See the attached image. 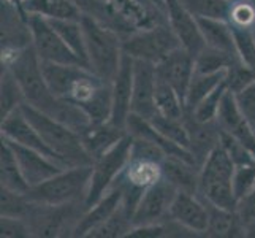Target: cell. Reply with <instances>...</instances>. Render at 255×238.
I'll use <instances>...</instances> for the list:
<instances>
[{
  "mask_svg": "<svg viewBox=\"0 0 255 238\" xmlns=\"http://www.w3.org/2000/svg\"><path fill=\"white\" fill-rule=\"evenodd\" d=\"M41 68L56 97L78 105L91 118L92 124L110 121L113 108L111 81L83 65L41 62Z\"/></svg>",
  "mask_w": 255,
  "mask_h": 238,
  "instance_id": "obj_1",
  "label": "cell"
},
{
  "mask_svg": "<svg viewBox=\"0 0 255 238\" xmlns=\"http://www.w3.org/2000/svg\"><path fill=\"white\" fill-rule=\"evenodd\" d=\"M21 108L64 167L92 165V159L87 154L78 132L27 103H22Z\"/></svg>",
  "mask_w": 255,
  "mask_h": 238,
  "instance_id": "obj_2",
  "label": "cell"
},
{
  "mask_svg": "<svg viewBox=\"0 0 255 238\" xmlns=\"http://www.w3.org/2000/svg\"><path fill=\"white\" fill-rule=\"evenodd\" d=\"M81 24L84 29L89 70L107 81H113L118 75L122 56H124L122 37L116 30L110 29L108 25L91 16L83 14Z\"/></svg>",
  "mask_w": 255,
  "mask_h": 238,
  "instance_id": "obj_3",
  "label": "cell"
},
{
  "mask_svg": "<svg viewBox=\"0 0 255 238\" xmlns=\"http://www.w3.org/2000/svg\"><path fill=\"white\" fill-rule=\"evenodd\" d=\"M233 161L225 149L219 145L201 164L197 194L206 204L236 210L238 199L233 191Z\"/></svg>",
  "mask_w": 255,
  "mask_h": 238,
  "instance_id": "obj_4",
  "label": "cell"
},
{
  "mask_svg": "<svg viewBox=\"0 0 255 238\" xmlns=\"http://www.w3.org/2000/svg\"><path fill=\"white\" fill-rule=\"evenodd\" d=\"M92 165L67 167L49 180L37 184L27 191L32 202L45 205H65L73 202H84L91 181Z\"/></svg>",
  "mask_w": 255,
  "mask_h": 238,
  "instance_id": "obj_5",
  "label": "cell"
},
{
  "mask_svg": "<svg viewBox=\"0 0 255 238\" xmlns=\"http://www.w3.org/2000/svg\"><path fill=\"white\" fill-rule=\"evenodd\" d=\"M86 210L84 202H73L65 205H45L32 202L25 221L32 231V237H75V231Z\"/></svg>",
  "mask_w": 255,
  "mask_h": 238,
  "instance_id": "obj_6",
  "label": "cell"
},
{
  "mask_svg": "<svg viewBox=\"0 0 255 238\" xmlns=\"http://www.w3.org/2000/svg\"><path fill=\"white\" fill-rule=\"evenodd\" d=\"M181 43L168 21H163L152 27L136 30L128 37L122 38V49L133 59L147 60L154 65L178 49Z\"/></svg>",
  "mask_w": 255,
  "mask_h": 238,
  "instance_id": "obj_7",
  "label": "cell"
},
{
  "mask_svg": "<svg viewBox=\"0 0 255 238\" xmlns=\"http://www.w3.org/2000/svg\"><path fill=\"white\" fill-rule=\"evenodd\" d=\"M131 151V135H126L107 153L97 157L92 162L91 181L86 194V208H91L97 200H100L107 194L119 175L126 169Z\"/></svg>",
  "mask_w": 255,
  "mask_h": 238,
  "instance_id": "obj_8",
  "label": "cell"
},
{
  "mask_svg": "<svg viewBox=\"0 0 255 238\" xmlns=\"http://www.w3.org/2000/svg\"><path fill=\"white\" fill-rule=\"evenodd\" d=\"M29 22L32 30V46L41 62L86 67L48 19L37 14H29Z\"/></svg>",
  "mask_w": 255,
  "mask_h": 238,
  "instance_id": "obj_9",
  "label": "cell"
},
{
  "mask_svg": "<svg viewBox=\"0 0 255 238\" xmlns=\"http://www.w3.org/2000/svg\"><path fill=\"white\" fill-rule=\"evenodd\" d=\"M178 194V188L162 178L146 189L133 213V227L160 224L168 219L171 204Z\"/></svg>",
  "mask_w": 255,
  "mask_h": 238,
  "instance_id": "obj_10",
  "label": "cell"
},
{
  "mask_svg": "<svg viewBox=\"0 0 255 238\" xmlns=\"http://www.w3.org/2000/svg\"><path fill=\"white\" fill-rule=\"evenodd\" d=\"M168 219L178 223L193 235H206L209 224L208 204L197 192L178 191L171 204Z\"/></svg>",
  "mask_w": 255,
  "mask_h": 238,
  "instance_id": "obj_11",
  "label": "cell"
},
{
  "mask_svg": "<svg viewBox=\"0 0 255 238\" xmlns=\"http://www.w3.org/2000/svg\"><path fill=\"white\" fill-rule=\"evenodd\" d=\"M133 67L135 59L126 54L122 56L118 75L111 81L113 91V108L110 122L127 130V121L131 114V97H133Z\"/></svg>",
  "mask_w": 255,
  "mask_h": 238,
  "instance_id": "obj_12",
  "label": "cell"
},
{
  "mask_svg": "<svg viewBox=\"0 0 255 238\" xmlns=\"http://www.w3.org/2000/svg\"><path fill=\"white\" fill-rule=\"evenodd\" d=\"M157 70L147 60L135 59L133 67V97H131V113L151 119L157 114L155 108Z\"/></svg>",
  "mask_w": 255,
  "mask_h": 238,
  "instance_id": "obj_13",
  "label": "cell"
},
{
  "mask_svg": "<svg viewBox=\"0 0 255 238\" xmlns=\"http://www.w3.org/2000/svg\"><path fill=\"white\" fill-rule=\"evenodd\" d=\"M2 51H17L32 45L29 14L22 6L2 0Z\"/></svg>",
  "mask_w": 255,
  "mask_h": 238,
  "instance_id": "obj_14",
  "label": "cell"
},
{
  "mask_svg": "<svg viewBox=\"0 0 255 238\" xmlns=\"http://www.w3.org/2000/svg\"><path fill=\"white\" fill-rule=\"evenodd\" d=\"M165 3L166 17H168V22L178 37L181 46L195 57L206 46L197 17L187 11L179 0H165Z\"/></svg>",
  "mask_w": 255,
  "mask_h": 238,
  "instance_id": "obj_15",
  "label": "cell"
},
{
  "mask_svg": "<svg viewBox=\"0 0 255 238\" xmlns=\"http://www.w3.org/2000/svg\"><path fill=\"white\" fill-rule=\"evenodd\" d=\"M157 76L168 83L178 92L182 100H186V94L190 86L192 76L195 73V57L182 46L170 52L162 62L155 65Z\"/></svg>",
  "mask_w": 255,
  "mask_h": 238,
  "instance_id": "obj_16",
  "label": "cell"
},
{
  "mask_svg": "<svg viewBox=\"0 0 255 238\" xmlns=\"http://www.w3.org/2000/svg\"><path fill=\"white\" fill-rule=\"evenodd\" d=\"M2 140L11 146L13 153L19 162V167L22 170V175L25 181L30 188L37 186V184H41L43 181L49 180L51 176H54L56 173H59L60 170L67 169V167L60 165L57 161H54L52 157L43 154L40 151H35V149L30 148H25L21 145H16L10 140H6L2 137Z\"/></svg>",
  "mask_w": 255,
  "mask_h": 238,
  "instance_id": "obj_17",
  "label": "cell"
},
{
  "mask_svg": "<svg viewBox=\"0 0 255 238\" xmlns=\"http://www.w3.org/2000/svg\"><path fill=\"white\" fill-rule=\"evenodd\" d=\"M0 130H2L3 138L10 140V142H13L16 145H21L25 148L35 149V151H40L43 154L52 157L54 161H57L60 164V161L56 157V154L48 148L45 140H43L41 135L38 134V130L35 129V126L24 114L22 108H17L13 113L8 114V116H5L2 119V124H0Z\"/></svg>",
  "mask_w": 255,
  "mask_h": 238,
  "instance_id": "obj_18",
  "label": "cell"
},
{
  "mask_svg": "<svg viewBox=\"0 0 255 238\" xmlns=\"http://www.w3.org/2000/svg\"><path fill=\"white\" fill-rule=\"evenodd\" d=\"M217 126L221 127L222 132L235 137L240 140L243 145H246L249 149L255 153V130L254 126L244 116L243 111L240 110L238 103H236L235 94L227 89L221 108H219L217 118H216Z\"/></svg>",
  "mask_w": 255,
  "mask_h": 238,
  "instance_id": "obj_19",
  "label": "cell"
},
{
  "mask_svg": "<svg viewBox=\"0 0 255 238\" xmlns=\"http://www.w3.org/2000/svg\"><path fill=\"white\" fill-rule=\"evenodd\" d=\"M184 124H186L189 135V151L201 167L211 151L221 145V127L217 126L216 121L203 122L195 119L189 113L184 116Z\"/></svg>",
  "mask_w": 255,
  "mask_h": 238,
  "instance_id": "obj_20",
  "label": "cell"
},
{
  "mask_svg": "<svg viewBox=\"0 0 255 238\" xmlns=\"http://www.w3.org/2000/svg\"><path fill=\"white\" fill-rule=\"evenodd\" d=\"M122 200H124L122 189L118 184H114L100 200H97L91 208L86 210V213L83 215L81 221L75 231V237L84 238L89 235L95 227H99L102 223H105L108 218L116 213L122 205Z\"/></svg>",
  "mask_w": 255,
  "mask_h": 238,
  "instance_id": "obj_21",
  "label": "cell"
},
{
  "mask_svg": "<svg viewBox=\"0 0 255 238\" xmlns=\"http://www.w3.org/2000/svg\"><path fill=\"white\" fill-rule=\"evenodd\" d=\"M127 135V130L114 126L113 122L107 121L102 124H92L84 134H81L83 145L86 148L87 154L91 156L92 162L97 157H100L116 145L119 140Z\"/></svg>",
  "mask_w": 255,
  "mask_h": 238,
  "instance_id": "obj_22",
  "label": "cell"
},
{
  "mask_svg": "<svg viewBox=\"0 0 255 238\" xmlns=\"http://www.w3.org/2000/svg\"><path fill=\"white\" fill-rule=\"evenodd\" d=\"M197 21L200 25L201 35H203L205 45L208 48L222 51L235 59H240L235 43L233 29L230 24L221 19H208V17H197Z\"/></svg>",
  "mask_w": 255,
  "mask_h": 238,
  "instance_id": "obj_23",
  "label": "cell"
},
{
  "mask_svg": "<svg viewBox=\"0 0 255 238\" xmlns=\"http://www.w3.org/2000/svg\"><path fill=\"white\" fill-rule=\"evenodd\" d=\"M22 10L27 14H37L48 21H81L83 13L72 0H24Z\"/></svg>",
  "mask_w": 255,
  "mask_h": 238,
  "instance_id": "obj_24",
  "label": "cell"
},
{
  "mask_svg": "<svg viewBox=\"0 0 255 238\" xmlns=\"http://www.w3.org/2000/svg\"><path fill=\"white\" fill-rule=\"evenodd\" d=\"M162 169L163 178H166L173 186L178 188V191L197 192L201 169L200 165L179 157H165Z\"/></svg>",
  "mask_w": 255,
  "mask_h": 238,
  "instance_id": "obj_25",
  "label": "cell"
},
{
  "mask_svg": "<svg viewBox=\"0 0 255 238\" xmlns=\"http://www.w3.org/2000/svg\"><path fill=\"white\" fill-rule=\"evenodd\" d=\"M209 210V224L206 237L230 238V237H244V226L236 213V210L221 208L208 204Z\"/></svg>",
  "mask_w": 255,
  "mask_h": 238,
  "instance_id": "obj_26",
  "label": "cell"
},
{
  "mask_svg": "<svg viewBox=\"0 0 255 238\" xmlns=\"http://www.w3.org/2000/svg\"><path fill=\"white\" fill-rule=\"evenodd\" d=\"M0 183H2V188L22 194H27L30 189L11 146L5 140H2V153H0Z\"/></svg>",
  "mask_w": 255,
  "mask_h": 238,
  "instance_id": "obj_27",
  "label": "cell"
},
{
  "mask_svg": "<svg viewBox=\"0 0 255 238\" xmlns=\"http://www.w3.org/2000/svg\"><path fill=\"white\" fill-rule=\"evenodd\" d=\"M155 108L157 114H162L165 118L184 119V116H186V105H184L182 97L159 76H157Z\"/></svg>",
  "mask_w": 255,
  "mask_h": 238,
  "instance_id": "obj_28",
  "label": "cell"
},
{
  "mask_svg": "<svg viewBox=\"0 0 255 238\" xmlns=\"http://www.w3.org/2000/svg\"><path fill=\"white\" fill-rule=\"evenodd\" d=\"M225 81V72L219 73H193L190 86L186 94V111H192L197 105L205 99L208 94H211L217 86H221Z\"/></svg>",
  "mask_w": 255,
  "mask_h": 238,
  "instance_id": "obj_29",
  "label": "cell"
},
{
  "mask_svg": "<svg viewBox=\"0 0 255 238\" xmlns=\"http://www.w3.org/2000/svg\"><path fill=\"white\" fill-rule=\"evenodd\" d=\"M25 103L24 94L17 79L6 67H2V76H0V118L8 116L14 110L21 108Z\"/></svg>",
  "mask_w": 255,
  "mask_h": 238,
  "instance_id": "obj_30",
  "label": "cell"
},
{
  "mask_svg": "<svg viewBox=\"0 0 255 238\" xmlns=\"http://www.w3.org/2000/svg\"><path fill=\"white\" fill-rule=\"evenodd\" d=\"M131 229H133V218L122 204L116 213L99 227H95L86 238H122L128 237Z\"/></svg>",
  "mask_w": 255,
  "mask_h": 238,
  "instance_id": "obj_31",
  "label": "cell"
},
{
  "mask_svg": "<svg viewBox=\"0 0 255 238\" xmlns=\"http://www.w3.org/2000/svg\"><path fill=\"white\" fill-rule=\"evenodd\" d=\"M83 19V17H81ZM52 24L62 40L68 45L78 59L89 68L87 65V52H86V38H84V29L81 21H68V19H59V21H49Z\"/></svg>",
  "mask_w": 255,
  "mask_h": 238,
  "instance_id": "obj_32",
  "label": "cell"
},
{
  "mask_svg": "<svg viewBox=\"0 0 255 238\" xmlns=\"http://www.w3.org/2000/svg\"><path fill=\"white\" fill-rule=\"evenodd\" d=\"M181 5L195 17L208 19H221L228 22L232 2L228 0H179Z\"/></svg>",
  "mask_w": 255,
  "mask_h": 238,
  "instance_id": "obj_33",
  "label": "cell"
},
{
  "mask_svg": "<svg viewBox=\"0 0 255 238\" xmlns=\"http://www.w3.org/2000/svg\"><path fill=\"white\" fill-rule=\"evenodd\" d=\"M235 60H241V59H235L232 56L225 54V52H222V51L205 46L195 56V72L197 73L225 72V70L228 68V65L233 64Z\"/></svg>",
  "mask_w": 255,
  "mask_h": 238,
  "instance_id": "obj_34",
  "label": "cell"
},
{
  "mask_svg": "<svg viewBox=\"0 0 255 238\" xmlns=\"http://www.w3.org/2000/svg\"><path fill=\"white\" fill-rule=\"evenodd\" d=\"M2 202H0V216H13L22 218L27 216L32 202L27 197V194L16 192L11 189L2 188Z\"/></svg>",
  "mask_w": 255,
  "mask_h": 238,
  "instance_id": "obj_35",
  "label": "cell"
},
{
  "mask_svg": "<svg viewBox=\"0 0 255 238\" xmlns=\"http://www.w3.org/2000/svg\"><path fill=\"white\" fill-rule=\"evenodd\" d=\"M252 83H255V70L248 64H244L243 60H235L225 70L227 89L233 94H238Z\"/></svg>",
  "mask_w": 255,
  "mask_h": 238,
  "instance_id": "obj_36",
  "label": "cell"
},
{
  "mask_svg": "<svg viewBox=\"0 0 255 238\" xmlns=\"http://www.w3.org/2000/svg\"><path fill=\"white\" fill-rule=\"evenodd\" d=\"M225 92H227V84L224 81L221 86H217L213 92L208 94L205 99L201 100L192 111H186V113L192 114V116L195 118V119L203 121V122L216 121L217 113H219V108H221V103H222V99H224Z\"/></svg>",
  "mask_w": 255,
  "mask_h": 238,
  "instance_id": "obj_37",
  "label": "cell"
},
{
  "mask_svg": "<svg viewBox=\"0 0 255 238\" xmlns=\"http://www.w3.org/2000/svg\"><path fill=\"white\" fill-rule=\"evenodd\" d=\"M151 122L166 138H170L171 142L189 149V135L184 119H171L162 116V114H155L154 118H151Z\"/></svg>",
  "mask_w": 255,
  "mask_h": 238,
  "instance_id": "obj_38",
  "label": "cell"
},
{
  "mask_svg": "<svg viewBox=\"0 0 255 238\" xmlns=\"http://www.w3.org/2000/svg\"><path fill=\"white\" fill-rule=\"evenodd\" d=\"M228 24H230L232 27L254 29L255 27V2H251V0L232 2L230 13H228Z\"/></svg>",
  "mask_w": 255,
  "mask_h": 238,
  "instance_id": "obj_39",
  "label": "cell"
},
{
  "mask_svg": "<svg viewBox=\"0 0 255 238\" xmlns=\"http://www.w3.org/2000/svg\"><path fill=\"white\" fill-rule=\"evenodd\" d=\"M235 35L238 56L244 64H248L255 70V33L254 29H240L232 27Z\"/></svg>",
  "mask_w": 255,
  "mask_h": 238,
  "instance_id": "obj_40",
  "label": "cell"
},
{
  "mask_svg": "<svg viewBox=\"0 0 255 238\" xmlns=\"http://www.w3.org/2000/svg\"><path fill=\"white\" fill-rule=\"evenodd\" d=\"M255 188V164L235 167L233 191L238 200L246 197Z\"/></svg>",
  "mask_w": 255,
  "mask_h": 238,
  "instance_id": "obj_41",
  "label": "cell"
},
{
  "mask_svg": "<svg viewBox=\"0 0 255 238\" xmlns=\"http://www.w3.org/2000/svg\"><path fill=\"white\" fill-rule=\"evenodd\" d=\"M0 235L2 238H29L32 237V231L22 218L0 216Z\"/></svg>",
  "mask_w": 255,
  "mask_h": 238,
  "instance_id": "obj_42",
  "label": "cell"
},
{
  "mask_svg": "<svg viewBox=\"0 0 255 238\" xmlns=\"http://www.w3.org/2000/svg\"><path fill=\"white\" fill-rule=\"evenodd\" d=\"M235 99L243 114L254 126L255 124V83L240 91L238 94H235Z\"/></svg>",
  "mask_w": 255,
  "mask_h": 238,
  "instance_id": "obj_43",
  "label": "cell"
},
{
  "mask_svg": "<svg viewBox=\"0 0 255 238\" xmlns=\"http://www.w3.org/2000/svg\"><path fill=\"white\" fill-rule=\"evenodd\" d=\"M236 213H238L244 227L249 226L251 223H255V188L246 197L238 200Z\"/></svg>",
  "mask_w": 255,
  "mask_h": 238,
  "instance_id": "obj_44",
  "label": "cell"
},
{
  "mask_svg": "<svg viewBox=\"0 0 255 238\" xmlns=\"http://www.w3.org/2000/svg\"><path fill=\"white\" fill-rule=\"evenodd\" d=\"M8 2H11V3H14V5H19V6H22L24 0H8Z\"/></svg>",
  "mask_w": 255,
  "mask_h": 238,
  "instance_id": "obj_45",
  "label": "cell"
},
{
  "mask_svg": "<svg viewBox=\"0 0 255 238\" xmlns=\"http://www.w3.org/2000/svg\"><path fill=\"white\" fill-rule=\"evenodd\" d=\"M228 2H240V0H228ZM251 2H255V0H251Z\"/></svg>",
  "mask_w": 255,
  "mask_h": 238,
  "instance_id": "obj_46",
  "label": "cell"
},
{
  "mask_svg": "<svg viewBox=\"0 0 255 238\" xmlns=\"http://www.w3.org/2000/svg\"><path fill=\"white\" fill-rule=\"evenodd\" d=\"M254 130H255V124H254Z\"/></svg>",
  "mask_w": 255,
  "mask_h": 238,
  "instance_id": "obj_47",
  "label": "cell"
},
{
  "mask_svg": "<svg viewBox=\"0 0 255 238\" xmlns=\"http://www.w3.org/2000/svg\"><path fill=\"white\" fill-rule=\"evenodd\" d=\"M254 33H255V27H254Z\"/></svg>",
  "mask_w": 255,
  "mask_h": 238,
  "instance_id": "obj_48",
  "label": "cell"
},
{
  "mask_svg": "<svg viewBox=\"0 0 255 238\" xmlns=\"http://www.w3.org/2000/svg\"><path fill=\"white\" fill-rule=\"evenodd\" d=\"M103 2H105V0H103Z\"/></svg>",
  "mask_w": 255,
  "mask_h": 238,
  "instance_id": "obj_49",
  "label": "cell"
}]
</instances>
